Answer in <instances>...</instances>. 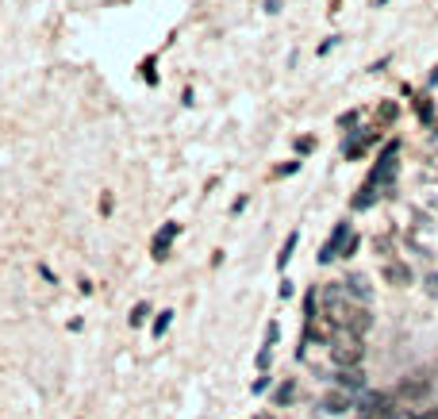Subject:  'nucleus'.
I'll return each mask as SVG.
<instances>
[{"label":"nucleus","mask_w":438,"mask_h":419,"mask_svg":"<svg viewBox=\"0 0 438 419\" xmlns=\"http://www.w3.org/2000/svg\"><path fill=\"white\" fill-rule=\"evenodd\" d=\"M334 381L342 385V392H361V389H365V373H361V370H339V373H334Z\"/></svg>","instance_id":"nucleus-9"},{"label":"nucleus","mask_w":438,"mask_h":419,"mask_svg":"<svg viewBox=\"0 0 438 419\" xmlns=\"http://www.w3.org/2000/svg\"><path fill=\"white\" fill-rule=\"evenodd\" d=\"M173 308H166V312H158V320H154V339H162V335L169 331V323H173Z\"/></svg>","instance_id":"nucleus-12"},{"label":"nucleus","mask_w":438,"mask_h":419,"mask_svg":"<svg viewBox=\"0 0 438 419\" xmlns=\"http://www.w3.org/2000/svg\"><path fill=\"white\" fill-rule=\"evenodd\" d=\"M138 73L146 77V85H158V73H154V58H143V66H138Z\"/></svg>","instance_id":"nucleus-15"},{"label":"nucleus","mask_w":438,"mask_h":419,"mask_svg":"<svg viewBox=\"0 0 438 419\" xmlns=\"http://www.w3.org/2000/svg\"><path fill=\"white\" fill-rule=\"evenodd\" d=\"M254 419H273V416H265V411H262V416H254Z\"/></svg>","instance_id":"nucleus-25"},{"label":"nucleus","mask_w":438,"mask_h":419,"mask_svg":"<svg viewBox=\"0 0 438 419\" xmlns=\"http://www.w3.org/2000/svg\"><path fill=\"white\" fill-rule=\"evenodd\" d=\"M269 361H273V346H269V342H265L262 350H258V370H265Z\"/></svg>","instance_id":"nucleus-19"},{"label":"nucleus","mask_w":438,"mask_h":419,"mask_svg":"<svg viewBox=\"0 0 438 419\" xmlns=\"http://www.w3.org/2000/svg\"><path fill=\"white\" fill-rule=\"evenodd\" d=\"M427 389H430V381L419 377V373H411V377L400 385V400H419V396H427Z\"/></svg>","instance_id":"nucleus-8"},{"label":"nucleus","mask_w":438,"mask_h":419,"mask_svg":"<svg viewBox=\"0 0 438 419\" xmlns=\"http://www.w3.org/2000/svg\"><path fill=\"white\" fill-rule=\"evenodd\" d=\"M296 150H300V154H312V150H315V139H296Z\"/></svg>","instance_id":"nucleus-21"},{"label":"nucleus","mask_w":438,"mask_h":419,"mask_svg":"<svg viewBox=\"0 0 438 419\" xmlns=\"http://www.w3.org/2000/svg\"><path fill=\"white\" fill-rule=\"evenodd\" d=\"M396 154H400V143L392 139L389 147H385V154L377 158V166H373L369 181H365V185L358 189V196L350 200V204L358 208V212H361V208H369L373 200H377V196H380V189H389V185H392V177H396Z\"/></svg>","instance_id":"nucleus-1"},{"label":"nucleus","mask_w":438,"mask_h":419,"mask_svg":"<svg viewBox=\"0 0 438 419\" xmlns=\"http://www.w3.org/2000/svg\"><path fill=\"white\" fill-rule=\"evenodd\" d=\"M396 116H400V108L392 104V100L389 104H380V123H389V119H396Z\"/></svg>","instance_id":"nucleus-18"},{"label":"nucleus","mask_w":438,"mask_h":419,"mask_svg":"<svg viewBox=\"0 0 438 419\" xmlns=\"http://www.w3.org/2000/svg\"><path fill=\"white\" fill-rule=\"evenodd\" d=\"M296 243H300V231H289L281 243V254H277V270H284V265L292 262V250H296Z\"/></svg>","instance_id":"nucleus-11"},{"label":"nucleus","mask_w":438,"mask_h":419,"mask_svg":"<svg viewBox=\"0 0 438 419\" xmlns=\"http://www.w3.org/2000/svg\"><path fill=\"white\" fill-rule=\"evenodd\" d=\"M380 277L389 285H396V289H404V285H411L415 281V273H411V265L408 262H396V258H389V262L380 265Z\"/></svg>","instance_id":"nucleus-5"},{"label":"nucleus","mask_w":438,"mask_h":419,"mask_svg":"<svg viewBox=\"0 0 438 419\" xmlns=\"http://www.w3.org/2000/svg\"><path fill=\"white\" fill-rule=\"evenodd\" d=\"M246 204H250V200H246V196H239V200H234V204H231V215H239V212H243Z\"/></svg>","instance_id":"nucleus-23"},{"label":"nucleus","mask_w":438,"mask_h":419,"mask_svg":"<svg viewBox=\"0 0 438 419\" xmlns=\"http://www.w3.org/2000/svg\"><path fill=\"white\" fill-rule=\"evenodd\" d=\"M296 169H300V162H284V166L273 169V177H289V173H296Z\"/></svg>","instance_id":"nucleus-20"},{"label":"nucleus","mask_w":438,"mask_h":419,"mask_svg":"<svg viewBox=\"0 0 438 419\" xmlns=\"http://www.w3.org/2000/svg\"><path fill=\"white\" fill-rule=\"evenodd\" d=\"M373 139H377V135H373V131H369V135H361V131H358V135H350V139H346V143H342V154H346V158H358L361 150H365V147H369V143H373Z\"/></svg>","instance_id":"nucleus-10"},{"label":"nucleus","mask_w":438,"mask_h":419,"mask_svg":"<svg viewBox=\"0 0 438 419\" xmlns=\"http://www.w3.org/2000/svg\"><path fill=\"white\" fill-rule=\"evenodd\" d=\"M265 12H281V0H265Z\"/></svg>","instance_id":"nucleus-24"},{"label":"nucleus","mask_w":438,"mask_h":419,"mask_svg":"<svg viewBox=\"0 0 438 419\" xmlns=\"http://www.w3.org/2000/svg\"><path fill=\"white\" fill-rule=\"evenodd\" d=\"M277 335H281V327H277V323H269V327H265V342L273 346V342H277Z\"/></svg>","instance_id":"nucleus-22"},{"label":"nucleus","mask_w":438,"mask_h":419,"mask_svg":"<svg viewBox=\"0 0 438 419\" xmlns=\"http://www.w3.org/2000/svg\"><path fill=\"white\" fill-rule=\"evenodd\" d=\"M327 354H331V361L339 366V370H358L361 358H365V342H361L358 335L339 331L331 339V346H327Z\"/></svg>","instance_id":"nucleus-2"},{"label":"nucleus","mask_w":438,"mask_h":419,"mask_svg":"<svg viewBox=\"0 0 438 419\" xmlns=\"http://www.w3.org/2000/svg\"><path fill=\"white\" fill-rule=\"evenodd\" d=\"M146 315H150V304H135V308H131V327H143L146 323Z\"/></svg>","instance_id":"nucleus-13"},{"label":"nucleus","mask_w":438,"mask_h":419,"mask_svg":"<svg viewBox=\"0 0 438 419\" xmlns=\"http://www.w3.org/2000/svg\"><path fill=\"white\" fill-rule=\"evenodd\" d=\"M354 239V231H350V224L346 219H339L334 224V231H331V239L323 243V250H319V262L327 265V262H334V258H342V250H346V243Z\"/></svg>","instance_id":"nucleus-3"},{"label":"nucleus","mask_w":438,"mask_h":419,"mask_svg":"<svg viewBox=\"0 0 438 419\" xmlns=\"http://www.w3.org/2000/svg\"><path fill=\"white\" fill-rule=\"evenodd\" d=\"M342 285H346V293H350V300H358V304H369L373 289H369V281H365L361 273H350V277H346Z\"/></svg>","instance_id":"nucleus-7"},{"label":"nucleus","mask_w":438,"mask_h":419,"mask_svg":"<svg viewBox=\"0 0 438 419\" xmlns=\"http://www.w3.org/2000/svg\"><path fill=\"white\" fill-rule=\"evenodd\" d=\"M415 112H419V119H423V123H430V116H435V108H430V100H427V97H419V100H415Z\"/></svg>","instance_id":"nucleus-16"},{"label":"nucleus","mask_w":438,"mask_h":419,"mask_svg":"<svg viewBox=\"0 0 438 419\" xmlns=\"http://www.w3.org/2000/svg\"><path fill=\"white\" fill-rule=\"evenodd\" d=\"M319 408L323 411H327V416H342V411H350L354 408V396H350V392H327V396H323L319 400Z\"/></svg>","instance_id":"nucleus-6"},{"label":"nucleus","mask_w":438,"mask_h":419,"mask_svg":"<svg viewBox=\"0 0 438 419\" xmlns=\"http://www.w3.org/2000/svg\"><path fill=\"white\" fill-rule=\"evenodd\" d=\"M177 235H181V224H177V219H166V224H162V231L154 235V243H150V254H154L158 262H166L169 243H173Z\"/></svg>","instance_id":"nucleus-4"},{"label":"nucleus","mask_w":438,"mask_h":419,"mask_svg":"<svg viewBox=\"0 0 438 419\" xmlns=\"http://www.w3.org/2000/svg\"><path fill=\"white\" fill-rule=\"evenodd\" d=\"M292 396H296V385H292V381H284L281 389H277V396H273V400H277V404H281V408H284V404H289Z\"/></svg>","instance_id":"nucleus-14"},{"label":"nucleus","mask_w":438,"mask_h":419,"mask_svg":"<svg viewBox=\"0 0 438 419\" xmlns=\"http://www.w3.org/2000/svg\"><path fill=\"white\" fill-rule=\"evenodd\" d=\"M423 289H427L430 300H438V273H427V281H423Z\"/></svg>","instance_id":"nucleus-17"}]
</instances>
